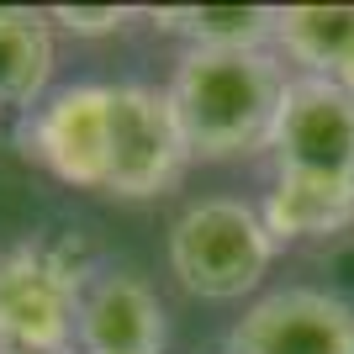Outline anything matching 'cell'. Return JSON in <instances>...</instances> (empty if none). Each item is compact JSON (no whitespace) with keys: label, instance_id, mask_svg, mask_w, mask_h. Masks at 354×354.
<instances>
[{"label":"cell","instance_id":"1","mask_svg":"<svg viewBox=\"0 0 354 354\" xmlns=\"http://www.w3.org/2000/svg\"><path fill=\"white\" fill-rule=\"evenodd\" d=\"M286 69L270 48H185L169 80V106L180 117V133L191 159H243L270 143L275 111L286 95Z\"/></svg>","mask_w":354,"mask_h":354},{"label":"cell","instance_id":"2","mask_svg":"<svg viewBox=\"0 0 354 354\" xmlns=\"http://www.w3.org/2000/svg\"><path fill=\"white\" fill-rule=\"evenodd\" d=\"M95 270L74 238L0 243V354H69Z\"/></svg>","mask_w":354,"mask_h":354},{"label":"cell","instance_id":"3","mask_svg":"<svg viewBox=\"0 0 354 354\" xmlns=\"http://www.w3.org/2000/svg\"><path fill=\"white\" fill-rule=\"evenodd\" d=\"M275 249L281 243L270 238L259 207L233 201V196H212V201L185 207L169 227V275L191 296L238 301L265 281Z\"/></svg>","mask_w":354,"mask_h":354},{"label":"cell","instance_id":"4","mask_svg":"<svg viewBox=\"0 0 354 354\" xmlns=\"http://www.w3.org/2000/svg\"><path fill=\"white\" fill-rule=\"evenodd\" d=\"M185 164H191V148H185L175 106H169V90L111 85V175H106V196H122V201L164 196L185 175Z\"/></svg>","mask_w":354,"mask_h":354},{"label":"cell","instance_id":"5","mask_svg":"<svg viewBox=\"0 0 354 354\" xmlns=\"http://www.w3.org/2000/svg\"><path fill=\"white\" fill-rule=\"evenodd\" d=\"M275 175H317L354 191V95L328 80H291L270 127Z\"/></svg>","mask_w":354,"mask_h":354},{"label":"cell","instance_id":"6","mask_svg":"<svg viewBox=\"0 0 354 354\" xmlns=\"http://www.w3.org/2000/svg\"><path fill=\"white\" fill-rule=\"evenodd\" d=\"M27 153L74 191H101L111 175V85H64L27 122Z\"/></svg>","mask_w":354,"mask_h":354},{"label":"cell","instance_id":"7","mask_svg":"<svg viewBox=\"0 0 354 354\" xmlns=\"http://www.w3.org/2000/svg\"><path fill=\"white\" fill-rule=\"evenodd\" d=\"M222 354H354V307L328 291H270L233 323Z\"/></svg>","mask_w":354,"mask_h":354},{"label":"cell","instance_id":"8","mask_svg":"<svg viewBox=\"0 0 354 354\" xmlns=\"http://www.w3.org/2000/svg\"><path fill=\"white\" fill-rule=\"evenodd\" d=\"M164 301L153 286L133 270H95L80 323H74V349L80 354H164Z\"/></svg>","mask_w":354,"mask_h":354},{"label":"cell","instance_id":"9","mask_svg":"<svg viewBox=\"0 0 354 354\" xmlns=\"http://www.w3.org/2000/svg\"><path fill=\"white\" fill-rule=\"evenodd\" d=\"M270 238L275 243H307V238H333L354 227V191L317 175H275L265 201H259Z\"/></svg>","mask_w":354,"mask_h":354},{"label":"cell","instance_id":"10","mask_svg":"<svg viewBox=\"0 0 354 354\" xmlns=\"http://www.w3.org/2000/svg\"><path fill=\"white\" fill-rule=\"evenodd\" d=\"M53 21L48 11L0 6V111H37L53 80Z\"/></svg>","mask_w":354,"mask_h":354},{"label":"cell","instance_id":"11","mask_svg":"<svg viewBox=\"0 0 354 354\" xmlns=\"http://www.w3.org/2000/svg\"><path fill=\"white\" fill-rule=\"evenodd\" d=\"M148 21L164 32H180L191 48H217V53L275 43L270 6H169V11H148Z\"/></svg>","mask_w":354,"mask_h":354},{"label":"cell","instance_id":"12","mask_svg":"<svg viewBox=\"0 0 354 354\" xmlns=\"http://www.w3.org/2000/svg\"><path fill=\"white\" fill-rule=\"evenodd\" d=\"M133 16L138 11H127V6H59V11H48V21H59L74 37H111V32H122Z\"/></svg>","mask_w":354,"mask_h":354},{"label":"cell","instance_id":"13","mask_svg":"<svg viewBox=\"0 0 354 354\" xmlns=\"http://www.w3.org/2000/svg\"><path fill=\"white\" fill-rule=\"evenodd\" d=\"M328 85H339V90H349V95H354V43H349V53H344L339 74H333V80H328Z\"/></svg>","mask_w":354,"mask_h":354}]
</instances>
